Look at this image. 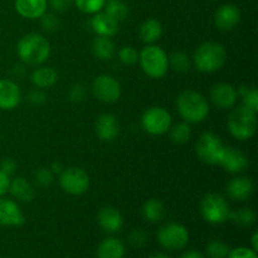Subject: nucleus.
<instances>
[{"mask_svg":"<svg viewBox=\"0 0 258 258\" xmlns=\"http://www.w3.org/2000/svg\"><path fill=\"white\" fill-rule=\"evenodd\" d=\"M9 191L15 199L20 202H30L34 197V190H33L29 181L25 180L24 178H20V176L10 181Z\"/></svg>","mask_w":258,"mask_h":258,"instance_id":"obj_23","label":"nucleus"},{"mask_svg":"<svg viewBox=\"0 0 258 258\" xmlns=\"http://www.w3.org/2000/svg\"><path fill=\"white\" fill-rule=\"evenodd\" d=\"M42 27L44 28L47 32H54L59 28V20L57 19V17L53 14H47L45 13L42 17Z\"/></svg>","mask_w":258,"mask_h":258,"instance_id":"obj_39","label":"nucleus"},{"mask_svg":"<svg viewBox=\"0 0 258 258\" xmlns=\"http://www.w3.org/2000/svg\"><path fill=\"white\" fill-rule=\"evenodd\" d=\"M93 54L101 60H108L113 57L115 54V44L110 37H103V35H98L92 44Z\"/></svg>","mask_w":258,"mask_h":258,"instance_id":"obj_24","label":"nucleus"},{"mask_svg":"<svg viewBox=\"0 0 258 258\" xmlns=\"http://www.w3.org/2000/svg\"><path fill=\"white\" fill-rule=\"evenodd\" d=\"M241 19V12L238 8L233 4L222 5L214 14V24L218 29L231 30L236 27Z\"/></svg>","mask_w":258,"mask_h":258,"instance_id":"obj_14","label":"nucleus"},{"mask_svg":"<svg viewBox=\"0 0 258 258\" xmlns=\"http://www.w3.org/2000/svg\"><path fill=\"white\" fill-rule=\"evenodd\" d=\"M229 246L221 239H213L207 244V256L209 258H226L229 253Z\"/></svg>","mask_w":258,"mask_h":258,"instance_id":"obj_31","label":"nucleus"},{"mask_svg":"<svg viewBox=\"0 0 258 258\" xmlns=\"http://www.w3.org/2000/svg\"><path fill=\"white\" fill-rule=\"evenodd\" d=\"M201 213L208 223L221 224L228 221L231 209L223 197L216 193H211L207 194L202 199Z\"/></svg>","mask_w":258,"mask_h":258,"instance_id":"obj_6","label":"nucleus"},{"mask_svg":"<svg viewBox=\"0 0 258 258\" xmlns=\"http://www.w3.org/2000/svg\"><path fill=\"white\" fill-rule=\"evenodd\" d=\"M73 3L85 14H96L105 8L106 0H73Z\"/></svg>","mask_w":258,"mask_h":258,"instance_id":"obj_32","label":"nucleus"},{"mask_svg":"<svg viewBox=\"0 0 258 258\" xmlns=\"http://www.w3.org/2000/svg\"><path fill=\"white\" fill-rule=\"evenodd\" d=\"M226 59V49L223 45L216 42L203 43L194 53V64L201 72H216L223 67Z\"/></svg>","mask_w":258,"mask_h":258,"instance_id":"obj_3","label":"nucleus"},{"mask_svg":"<svg viewBox=\"0 0 258 258\" xmlns=\"http://www.w3.org/2000/svg\"><path fill=\"white\" fill-rule=\"evenodd\" d=\"M52 173H62V166H60V164H53L52 165Z\"/></svg>","mask_w":258,"mask_h":258,"instance_id":"obj_47","label":"nucleus"},{"mask_svg":"<svg viewBox=\"0 0 258 258\" xmlns=\"http://www.w3.org/2000/svg\"><path fill=\"white\" fill-rule=\"evenodd\" d=\"M146 241H148V234L143 229H134L128 234V242L135 248H141L145 246Z\"/></svg>","mask_w":258,"mask_h":258,"instance_id":"obj_36","label":"nucleus"},{"mask_svg":"<svg viewBox=\"0 0 258 258\" xmlns=\"http://www.w3.org/2000/svg\"><path fill=\"white\" fill-rule=\"evenodd\" d=\"M57 72L53 68L40 67L32 73V82L35 87L45 88L54 85L57 82Z\"/></svg>","mask_w":258,"mask_h":258,"instance_id":"obj_25","label":"nucleus"},{"mask_svg":"<svg viewBox=\"0 0 258 258\" xmlns=\"http://www.w3.org/2000/svg\"><path fill=\"white\" fill-rule=\"evenodd\" d=\"M68 96H70V100L73 101V102H81V101H82L86 96L85 87H83L82 85L72 86L70 90V93H68Z\"/></svg>","mask_w":258,"mask_h":258,"instance_id":"obj_40","label":"nucleus"},{"mask_svg":"<svg viewBox=\"0 0 258 258\" xmlns=\"http://www.w3.org/2000/svg\"><path fill=\"white\" fill-rule=\"evenodd\" d=\"M143 214L146 221L151 222V223H158V222L163 221V218L165 217V208L159 199H150L144 204Z\"/></svg>","mask_w":258,"mask_h":258,"instance_id":"obj_26","label":"nucleus"},{"mask_svg":"<svg viewBox=\"0 0 258 258\" xmlns=\"http://www.w3.org/2000/svg\"><path fill=\"white\" fill-rule=\"evenodd\" d=\"M229 219L241 227H249L256 222V213L251 208H242L229 213Z\"/></svg>","mask_w":258,"mask_h":258,"instance_id":"obj_29","label":"nucleus"},{"mask_svg":"<svg viewBox=\"0 0 258 258\" xmlns=\"http://www.w3.org/2000/svg\"><path fill=\"white\" fill-rule=\"evenodd\" d=\"M49 3L55 12H64L72 5L73 0H49Z\"/></svg>","mask_w":258,"mask_h":258,"instance_id":"obj_42","label":"nucleus"},{"mask_svg":"<svg viewBox=\"0 0 258 258\" xmlns=\"http://www.w3.org/2000/svg\"><path fill=\"white\" fill-rule=\"evenodd\" d=\"M163 34L161 24L156 19H148L143 23L140 28V37L143 42L154 43Z\"/></svg>","mask_w":258,"mask_h":258,"instance_id":"obj_27","label":"nucleus"},{"mask_svg":"<svg viewBox=\"0 0 258 258\" xmlns=\"http://www.w3.org/2000/svg\"><path fill=\"white\" fill-rule=\"evenodd\" d=\"M9 185H10L9 176L0 170V197H3L4 194H7L8 191H9Z\"/></svg>","mask_w":258,"mask_h":258,"instance_id":"obj_43","label":"nucleus"},{"mask_svg":"<svg viewBox=\"0 0 258 258\" xmlns=\"http://www.w3.org/2000/svg\"><path fill=\"white\" fill-rule=\"evenodd\" d=\"M243 97V106L257 113L258 111V91L254 87H242L238 90Z\"/></svg>","mask_w":258,"mask_h":258,"instance_id":"obj_34","label":"nucleus"},{"mask_svg":"<svg viewBox=\"0 0 258 258\" xmlns=\"http://www.w3.org/2000/svg\"><path fill=\"white\" fill-rule=\"evenodd\" d=\"M191 130L190 126L185 122L176 123L170 131V139L175 144H184L190 139Z\"/></svg>","mask_w":258,"mask_h":258,"instance_id":"obj_33","label":"nucleus"},{"mask_svg":"<svg viewBox=\"0 0 258 258\" xmlns=\"http://www.w3.org/2000/svg\"><path fill=\"white\" fill-rule=\"evenodd\" d=\"M34 178L40 186H48L53 183V173L49 169H38L34 174Z\"/></svg>","mask_w":258,"mask_h":258,"instance_id":"obj_37","label":"nucleus"},{"mask_svg":"<svg viewBox=\"0 0 258 258\" xmlns=\"http://www.w3.org/2000/svg\"><path fill=\"white\" fill-rule=\"evenodd\" d=\"M168 62L169 66L178 73L188 72L190 70V60L188 55L183 52H174L168 58Z\"/></svg>","mask_w":258,"mask_h":258,"instance_id":"obj_30","label":"nucleus"},{"mask_svg":"<svg viewBox=\"0 0 258 258\" xmlns=\"http://www.w3.org/2000/svg\"><path fill=\"white\" fill-rule=\"evenodd\" d=\"M253 181L246 176L233 178L227 185V194L234 201H246L253 194Z\"/></svg>","mask_w":258,"mask_h":258,"instance_id":"obj_18","label":"nucleus"},{"mask_svg":"<svg viewBox=\"0 0 258 258\" xmlns=\"http://www.w3.org/2000/svg\"><path fill=\"white\" fill-rule=\"evenodd\" d=\"M47 0H15V10L27 19L42 18L47 13Z\"/></svg>","mask_w":258,"mask_h":258,"instance_id":"obj_17","label":"nucleus"},{"mask_svg":"<svg viewBox=\"0 0 258 258\" xmlns=\"http://www.w3.org/2000/svg\"><path fill=\"white\" fill-rule=\"evenodd\" d=\"M22 100L19 86L12 80H0V108L5 111L13 110Z\"/></svg>","mask_w":258,"mask_h":258,"instance_id":"obj_15","label":"nucleus"},{"mask_svg":"<svg viewBox=\"0 0 258 258\" xmlns=\"http://www.w3.org/2000/svg\"><path fill=\"white\" fill-rule=\"evenodd\" d=\"M226 258H258L257 252L253 251L252 248H247V247H238L232 251H229L228 256Z\"/></svg>","mask_w":258,"mask_h":258,"instance_id":"obj_38","label":"nucleus"},{"mask_svg":"<svg viewBox=\"0 0 258 258\" xmlns=\"http://www.w3.org/2000/svg\"><path fill=\"white\" fill-rule=\"evenodd\" d=\"M45 101V95L40 91H32L29 93V102H32L33 105H39Z\"/></svg>","mask_w":258,"mask_h":258,"instance_id":"obj_44","label":"nucleus"},{"mask_svg":"<svg viewBox=\"0 0 258 258\" xmlns=\"http://www.w3.org/2000/svg\"><path fill=\"white\" fill-rule=\"evenodd\" d=\"M117 118L111 113H103L97 118L96 122V134L103 141H112L118 135Z\"/></svg>","mask_w":258,"mask_h":258,"instance_id":"obj_19","label":"nucleus"},{"mask_svg":"<svg viewBox=\"0 0 258 258\" xmlns=\"http://www.w3.org/2000/svg\"><path fill=\"white\" fill-rule=\"evenodd\" d=\"M219 165L228 173H241L248 166V158L246 156V154L239 151L238 149L227 148L226 146L223 156L219 161Z\"/></svg>","mask_w":258,"mask_h":258,"instance_id":"obj_13","label":"nucleus"},{"mask_svg":"<svg viewBox=\"0 0 258 258\" xmlns=\"http://www.w3.org/2000/svg\"><path fill=\"white\" fill-rule=\"evenodd\" d=\"M224 144L221 139L212 133H206L199 138L197 143V154L202 161L211 165L219 164L224 153Z\"/></svg>","mask_w":258,"mask_h":258,"instance_id":"obj_7","label":"nucleus"},{"mask_svg":"<svg viewBox=\"0 0 258 258\" xmlns=\"http://www.w3.org/2000/svg\"><path fill=\"white\" fill-rule=\"evenodd\" d=\"M59 183L64 191L72 196H80L85 193L90 186V178L85 170L72 166V168L64 169L60 173Z\"/></svg>","mask_w":258,"mask_h":258,"instance_id":"obj_10","label":"nucleus"},{"mask_svg":"<svg viewBox=\"0 0 258 258\" xmlns=\"http://www.w3.org/2000/svg\"><path fill=\"white\" fill-rule=\"evenodd\" d=\"M251 244H252V249L257 252L258 251V233H257V232L253 234V236H252Z\"/></svg>","mask_w":258,"mask_h":258,"instance_id":"obj_46","label":"nucleus"},{"mask_svg":"<svg viewBox=\"0 0 258 258\" xmlns=\"http://www.w3.org/2000/svg\"><path fill=\"white\" fill-rule=\"evenodd\" d=\"M98 223L101 228L108 233H116L122 228V216L120 212L112 207H105L98 213Z\"/></svg>","mask_w":258,"mask_h":258,"instance_id":"obj_20","label":"nucleus"},{"mask_svg":"<svg viewBox=\"0 0 258 258\" xmlns=\"http://www.w3.org/2000/svg\"><path fill=\"white\" fill-rule=\"evenodd\" d=\"M141 123L146 133L151 135H161L170 128L171 116L165 108L151 107L144 112Z\"/></svg>","mask_w":258,"mask_h":258,"instance_id":"obj_9","label":"nucleus"},{"mask_svg":"<svg viewBox=\"0 0 258 258\" xmlns=\"http://www.w3.org/2000/svg\"><path fill=\"white\" fill-rule=\"evenodd\" d=\"M18 55L27 64H42L47 60L50 53L49 42L43 35L30 33L24 35L18 43Z\"/></svg>","mask_w":258,"mask_h":258,"instance_id":"obj_1","label":"nucleus"},{"mask_svg":"<svg viewBox=\"0 0 258 258\" xmlns=\"http://www.w3.org/2000/svg\"><path fill=\"white\" fill-rule=\"evenodd\" d=\"M103 9H105L106 14L113 18L116 22H120V20L125 19L128 13L127 5L121 2V0H106V4Z\"/></svg>","mask_w":258,"mask_h":258,"instance_id":"obj_28","label":"nucleus"},{"mask_svg":"<svg viewBox=\"0 0 258 258\" xmlns=\"http://www.w3.org/2000/svg\"><path fill=\"white\" fill-rule=\"evenodd\" d=\"M15 169H17V163H15L13 159H4V160L0 163V170H2L3 173L7 174L8 176L14 174Z\"/></svg>","mask_w":258,"mask_h":258,"instance_id":"obj_41","label":"nucleus"},{"mask_svg":"<svg viewBox=\"0 0 258 258\" xmlns=\"http://www.w3.org/2000/svg\"><path fill=\"white\" fill-rule=\"evenodd\" d=\"M180 258H206V257H204L201 252L191 249V251H188L185 252V253H183V256Z\"/></svg>","mask_w":258,"mask_h":258,"instance_id":"obj_45","label":"nucleus"},{"mask_svg":"<svg viewBox=\"0 0 258 258\" xmlns=\"http://www.w3.org/2000/svg\"><path fill=\"white\" fill-rule=\"evenodd\" d=\"M125 247L117 238H106L97 248V258H123Z\"/></svg>","mask_w":258,"mask_h":258,"instance_id":"obj_22","label":"nucleus"},{"mask_svg":"<svg viewBox=\"0 0 258 258\" xmlns=\"http://www.w3.org/2000/svg\"><path fill=\"white\" fill-rule=\"evenodd\" d=\"M92 92L97 100L106 103H112L120 98V83L113 77L107 75H101L95 78L92 83Z\"/></svg>","mask_w":258,"mask_h":258,"instance_id":"obj_11","label":"nucleus"},{"mask_svg":"<svg viewBox=\"0 0 258 258\" xmlns=\"http://www.w3.org/2000/svg\"><path fill=\"white\" fill-rule=\"evenodd\" d=\"M176 103L179 113L186 122H202L209 113L208 101L203 95L196 91H184L179 95Z\"/></svg>","mask_w":258,"mask_h":258,"instance_id":"obj_2","label":"nucleus"},{"mask_svg":"<svg viewBox=\"0 0 258 258\" xmlns=\"http://www.w3.org/2000/svg\"><path fill=\"white\" fill-rule=\"evenodd\" d=\"M25 222L24 214L14 201L0 197V226L20 227Z\"/></svg>","mask_w":258,"mask_h":258,"instance_id":"obj_12","label":"nucleus"},{"mask_svg":"<svg viewBox=\"0 0 258 258\" xmlns=\"http://www.w3.org/2000/svg\"><path fill=\"white\" fill-rule=\"evenodd\" d=\"M257 117L256 112L239 106L234 108L228 117V130L238 140H248L256 134Z\"/></svg>","mask_w":258,"mask_h":258,"instance_id":"obj_4","label":"nucleus"},{"mask_svg":"<svg viewBox=\"0 0 258 258\" xmlns=\"http://www.w3.org/2000/svg\"><path fill=\"white\" fill-rule=\"evenodd\" d=\"M139 60L144 72L151 78H161L168 72V55L156 45L144 48L139 54Z\"/></svg>","mask_w":258,"mask_h":258,"instance_id":"obj_5","label":"nucleus"},{"mask_svg":"<svg viewBox=\"0 0 258 258\" xmlns=\"http://www.w3.org/2000/svg\"><path fill=\"white\" fill-rule=\"evenodd\" d=\"M149 258H169V257L166 256V254H164V253H155V254H153V256H150Z\"/></svg>","mask_w":258,"mask_h":258,"instance_id":"obj_48","label":"nucleus"},{"mask_svg":"<svg viewBox=\"0 0 258 258\" xmlns=\"http://www.w3.org/2000/svg\"><path fill=\"white\" fill-rule=\"evenodd\" d=\"M159 243L169 251L184 248L189 242L188 229L178 223H169L159 231Z\"/></svg>","mask_w":258,"mask_h":258,"instance_id":"obj_8","label":"nucleus"},{"mask_svg":"<svg viewBox=\"0 0 258 258\" xmlns=\"http://www.w3.org/2000/svg\"><path fill=\"white\" fill-rule=\"evenodd\" d=\"M213 2H218V0H213Z\"/></svg>","mask_w":258,"mask_h":258,"instance_id":"obj_49","label":"nucleus"},{"mask_svg":"<svg viewBox=\"0 0 258 258\" xmlns=\"http://www.w3.org/2000/svg\"><path fill=\"white\" fill-rule=\"evenodd\" d=\"M91 27L93 32L103 37H112L118 30V22L106 13H96L91 19Z\"/></svg>","mask_w":258,"mask_h":258,"instance_id":"obj_21","label":"nucleus"},{"mask_svg":"<svg viewBox=\"0 0 258 258\" xmlns=\"http://www.w3.org/2000/svg\"><path fill=\"white\" fill-rule=\"evenodd\" d=\"M237 96L238 92L236 88L228 83H218L211 91L212 101L219 108L233 107L237 101Z\"/></svg>","mask_w":258,"mask_h":258,"instance_id":"obj_16","label":"nucleus"},{"mask_svg":"<svg viewBox=\"0 0 258 258\" xmlns=\"http://www.w3.org/2000/svg\"><path fill=\"white\" fill-rule=\"evenodd\" d=\"M120 60L126 66H134L139 60V53L133 47H123L118 53Z\"/></svg>","mask_w":258,"mask_h":258,"instance_id":"obj_35","label":"nucleus"}]
</instances>
